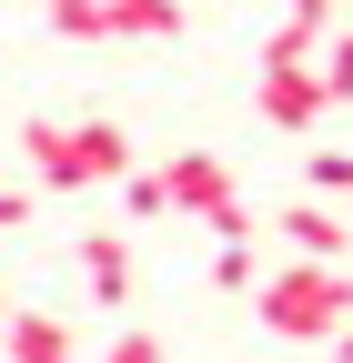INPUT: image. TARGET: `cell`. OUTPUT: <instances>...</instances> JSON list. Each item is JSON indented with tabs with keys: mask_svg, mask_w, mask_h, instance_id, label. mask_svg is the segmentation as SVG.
<instances>
[{
	"mask_svg": "<svg viewBox=\"0 0 353 363\" xmlns=\"http://www.w3.org/2000/svg\"><path fill=\"white\" fill-rule=\"evenodd\" d=\"M21 152H30V172L51 182V192H121L131 172V131L111 121V111H81V121H61V111H30L21 121Z\"/></svg>",
	"mask_w": 353,
	"mask_h": 363,
	"instance_id": "6da1fadb",
	"label": "cell"
},
{
	"mask_svg": "<svg viewBox=\"0 0 353 363\" xmlns=\"http://www.w3.org/2000/svg\"><path fill=\"white\" fill-rule=\"evenodd\" d=\"M252 313H262V333H283V343H333L353 323V262H283V272H262Z\"/></svg>",
	"mask_w": 353,
	"mask_h": 363,
	"instance_id": "7a4b0ae2",
	"label": "cell"
},
{
	"mask_svg": "<svg viewBox=\"0 0 353 363\" xmlns=\"http://www.w3.org/2000/svg\"><path fill=\"white\" fill-rule=\"evenodd\" d=\"M152 182H162V202L182 222H212L223 242H252V202L232 192V162L223 152H172V162H152Z\"/></svg>",
	"mask_w": 353,
	"mask_h": 363,
	"instance_id": "3957f363",
	"label": "cell"
},
{
	"mask_svg": "<svg viewBox=\"0 0 353 363\" xmlns=\"http://www.w3.org/2000/svg\"><path fill=\"white\" fill-rule=\"evenodd\" d=\"M51 30L61 40H162V30H182V11H162V0H61Z\"/></svg>",
	"mask_w": 353,
	"mask_h": 363,
	"instance_id": "277c9868",
	"label": "cell"
},
{
	"mask_svg": "<svg viewBox=\"0 0 353 363\" xmlns=\"http://www.w3.org/2000/svg\"><path fill=\"white\" fill-rule=\"evenodd\" d=\"M273 233L293 242V262H353V212H333V202H283L273 212Z\"/></svg>",
	"mask_w": 353,
	"mask_h": 363,
	"instance_id": "5b68a950",
	"label": "cell"
},
{
	"mask_svg": "<svg viewBox=\"0 0 353 363\" xmlns=\"http://www.w3.org/2000/svg\"><path fill=\"white\" fill-rule=\"evenodd\" d=\"M343 30V11L333 0H303V11H283L273 21V40H262V71H313V51Z\"/></svg>",
	"mask_w": 353,
	"mask_h": 363,
	"instance_id": "8992f818",
	"label": "cell"
},
{
	"mask_svg": "<svg viewBox=\"0 0 353 363\" xmlns=\"http://www.w3.org/2000/svg\"><path fill=\"white\" fill-rule=\"evenodd\" d=\"M252 111L273 121V131H313L333 101H323V71H262L252 81Z\"/></svg>",
	"mask_w": 353,
	"mask_h": 363,
	"instance_id": "52a82bcc",
	"label": "cell"
},
{
	"mask_svg": "<svg viewBox=\"0 0 353 363\" xmlns=\"http://www.w3.org/2000/svg\"><path fill=\"white\" fill-rule=\"evenodd\" d=\"M71 262H81V293H91L101 313H121V303H131V242H121V233H81V252H71Z\"/></svg>",
	"mask_w": 353,
	"mask_h": 363,
	"instance_id": "ba28073f",
	"label": "cell"
},
{
	"mask_svg": "<svg viewBox=\"0 0 353 363\" xmlns=\"http://www.w3.org/2000/svg\"><path fill=\"white\" fill-rule=\"evenodd\" d=\"M11 363H81V343H71V323L61 313H11Z\"/></svg>",
	"mask_w": 353,
	"mask_h": 363,
	"instance_id": "9c48e42d",
	"label": "cell"
},
{
	"mask_svg": "<svg viewBox=\"0 0 353 363\" xmlns=\"http://www.w3.org/2000/svg\"><path fill=\"white\" fill-rule=\"evenodd\" d=\"M303 182H313V202L353 212V152H313V162H303Z\"/></svg>",
	"mask_w": 353,
	"mask_h": 363,
	"instance_id": "30bf717a",
	"label": "cell"
},
{
	"mask_svg": "<svg viewBox=\"0 0 353 363\" xmlns=\"http://www.w3.org/2000/svg\"><path fill=\"white\" fill-rule=\"evenodd\" d=\"M313 71H323V101L343 111V101H353V21H343V30L323 40V61H313Z\"/></svg>",
	"mask_w": 353,
	"mask_h": 363,
	"instance_id": "8fae6325",
	"label": "cell"
},
{
	"mask_svg": "<svg viewBox=\"0 0 353 363\" xmlns=\"http://www.w3.org/2000/svg\"><path fill=\"white\" fill-rule=\"evenodd\" d=\"M262 272H252V242H223L212 252V293H252Z\"/></svg>",
	"mask_w": 353,
	"mask_h": 363,
	"instance_id": "7c38bea8",
	"label": "cell"
},
{
	"mask_svg": "<svg viewBox=\"0 0 353 363\" xmlns=\"http://www.w3.org/2000/svg\"><path fill=\"white\" fill-rule=\"evenodd\" d=\"M121 212H131V222H162L172 202H162V182H152V172H131V182H121Z\"/></svg>",
	"mask_w": 353,
	"mask_h": 363,
	"instance_id": "4fadbf2b",
	"label": "cell"
},
{
	"mask_svg": "<svg viewBox=\"0 0 353 363\" xmlns=\"http://www.w3.org/2000/svg\"><path fill=\"white\" fill-rule=\"evenodd\" d=\"M101 363H162V343H152V333H111V353H101Z\"/></svg>",
	"mask_w": 353,
	"mask_h": 363,
	"instance_id": "5bb4252c",
	"label": "cell"
},
{
	"mask_svg": "<svg viewBox=\"0 0 353 363\" xmlns=\"http://www.w3.org/2000/svg\"><path fill=\"white\" fill-rule=\"evenodd\" d=\"M0 233H30V192L21 182H0Z\"/></svg>",
	"mask_w": 353,
	"mask_h": 363,
	"instance_id": "9a60e30c",
	"label": "cell"
},
{
	"mask_svg": "<svg viewBox=\"0 0 353 363\" xmlns=\"http://www.w3.org/2000/svg\"><path fill=\"white\" fill-rule=\"evenodd\" d=\"M333 363H353V323H343V333H333Z\"/></svg>",
	"mask_w": 353,
	"mask_h": 363,
	"instance_id": "2e32d148",
	"label": "cell"
}]
</instances>
